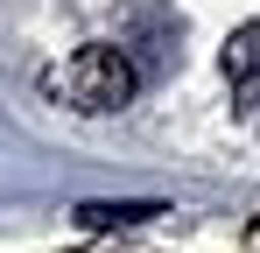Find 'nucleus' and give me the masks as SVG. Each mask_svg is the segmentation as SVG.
<instances>
[{
	"mask_svg": "<svg viewBox=\"0 0 260 253\" xmlns=\"http://www.w3.org/2000/svg\"><path fill=\"white\" fill-rule=\"evenodd\" d=\"M49 91L71 106V113H120V106H134V91H141V64H134L127 49H113V42H91V49H78L56 78H49Z\"/></svg>",
	"mask_w": 260,
	"mask_h": 253,
	"instance_id": "f257e3e1",
	"label": "nucleus"
},
{
	"mask_svg": "<svg viewBox=\"0 0 260 253\" xmlns=\"http://www.w3.org/2000/svg\"><path fill=\"white\" fill-rule=\"evenodd\" d=\"M85 232H113V225H141V218H169L162 197H127V204H78L71 211Z\"/></svg>",
	"mask_w": 260,
	"mask_h": 253,
	"instance_id": "f03ea898",
	"label": "nucleus"
},
{
	"mask_svg": "<svg viewBox=\"0 0 260 253\" xmlns=\"http://www.w3.org/2000/svg\"><path fill=\"white\" fill-rule=\"evenodd\" d=\"M232 84H239V106L260 120V71H246V78H232Z\"/></svg>",
	"mask_w": 260,
	"mask_h": 253,
	"instance_id": "7ed1b4c3",
	"label": "nucleus"
}]
</instances>
